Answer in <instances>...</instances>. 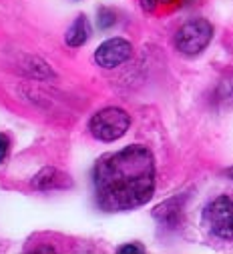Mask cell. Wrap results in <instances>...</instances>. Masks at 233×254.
<instances>
[{"instance_id": "cell-1", "label": "cell", "mask_w": 233, "mask_h": 254, "mask_svg": "<svg viewBox=\"0 0 233 254\" xmlns=\"http://www.w3.org/2000/svg\"><path fill=\"white\" fill-rule=\"evenodd\" d=\"M95 198L105 212L147 204L155 192V160L145 146H127L103 156L93 172Z\"/></svg>"}, {"instance_id": "cell-2", "label": "cell", "mask_w": 233, "mask_h": 254, "mask_svg": "<svg viewBox=\"0 0 233 254\" xmlns=\"http://www.w3.org/2000/svg\"><path fill=\"white\" fill-rule=\"evenodd\" d=\"M131 118L123 108H103L99 110L91 122H89V130L97 140L103 142H113L119 140L121 136H125V132L129 130Z\"/></svg>"}, {"instance_id": "cell-3", "label": "cell", "mask_w": 233, "mask_h": 254, "mask_svg": "<svg viewBox=\"0 0 233 254\" xmlns=\"http://www.w3.org/2000/svg\"><path fill=\"white\" fill-rule=\"evenodd\" d=\"M203 226L217 238H233V200L227 196L211 200L203 210Z\"/></svg>"}, {"instance_id": "cell-4", "label": "cell", "mask_w": 233, "mask_h": 254, "mask_svg": "<svg viewBox=\"0 0 233 254\" xmlns=\"http://www.w3.org/2000/svg\"><path fill=\"white\" fill-rule=\"evenodd\" d=\"M211 36H213L211 24L203 18H193L177 30V34H175V46L183 54L193 56V54H199L209 44Z\"/></svg>"}, {"instance_id": "cell-5", "label": "cell", "mask_w": 233, "mask_h": 254, "mask_svg": "<svg viewBox=\"0 0 233 254\" xmlns=\"http://www.w3.org/2000/svg\"><path fill=\"white\" fill-rule=\"evenodd\" d=\"M131 52H133V46H131L129 40H125V38H109L97 48L95 60H97L99 66L111 70V68L121 66L123 62H127L131 58Z\"/></svg>"}, {"instance_id": "cell-6", "label": "cell", "mask_w": 233, "mask_h": 254, "mask_svg": "<svg viewBox=\"0 0 233 254\" xmlns=\"http://www.w3.org/2000/svg\"><path fill=\"white\" fill-rule=\"evenodd\" d=\"M32 186L38 188V190H54V188H67L71 186V180L65 172L56 170V168H42L34 180H32Z\"/></svg>"}, {"instance_id": "cell-7", "label": "cell", "mask_w": 233, "mask_h": 254, "mask_svg": "<svg viewBox=\"0 0 233 254\" xmlns=\"http://www.w3.org/2000/svg\"><path fill=\"white\" fill-rule=\"evenodd\" d=\"M91 36V26L85 16H77V20L67 30V44L69 46H83Z\"/></svg>"}, {"instance_id": "cell-8", "label": "cell", "mask_w": 233, "mask_h": 254, "mask_svg": "<svg viewBox=\"0 0 233 254\" xmlns=\"http://www.w3.org/2000/svg\"><path fill=\"white\" fill-rule=\"evenodd\" d=\"M175 204H177V200H169V202L157 206L155 208V218L161 220L163 224L175 226V224H177V220H179V208Z\"/></svg>"}, {"instance_id": "cell-9", "label": "cell", "mask_w": 233, "mask_h": 254, "mask_svg": "<svg viewBox=\"0 0 233 254\" xmlns=\"http://www.w3.org/2000/svg\"><path fill=\"white\" fill-rule=\"evenodd\" d=\"M115 12H111V10H107V8H103V10H99V26L101 28H109V26H113L115 24Z\"/></svg>"}, {"instance_id": "cell-10", "label": "cell", "mask_w": 233, "mask_h": 254, "mask_svg": "<svg viewBox=\"0 0 233 254\" xmlns=\"http://www.w3.org/2000/svg\"><path fill=\"white\" fill-rule=\"evenodd\" d=\"M175 2H177V0H141L143 8H145V10H149V12L157 10V6H165V4H175Z\"/></svg>"}, {"instance_id": "cell-11", "label": "cell", "mask_w": 233, "mask_h": 254, "mask_svg": "<svg viewBox=\"0 0 233 254\" xmlns=\"http://www.w3.org/2000/svg\"><path fill=\"white\" fill-rule=\"evenodd\" d=\"M8 148H10V140H8V136L0 134V162H2V160L6 158V154H8Z\"/></svg>"}, {"instance_id": "cell-12", "label": "cell", "mask_w": 233, "mask_h": 254, "mask_svg": "<svg viewBox=\"0 0 233 254\" xmlns=\"http://www.w3.org/2000/svg\"><path fill=\"white\" fill-rule=\"evenodd\" d=\"M119 252H121V254H129V252H131V254H133V252H135V254H141V252H145V248H143V246H137V244H127V246H121Z\"/></svg>"}, {"instance_id": "cell-13", "label": "cell", "mask_w": 233, "mask_h": 254, "mask_svg": "<svg viewBox=\"0 0 233 254\" xmlns=\"http://www.w3.org/2000/svg\"><path fill=\"white\" fill-rule=\"evenodd\" d=\"M225 174H227V176L233 180V166H231V168H227V170H225Z\"/></svg>"}]
</instances>
